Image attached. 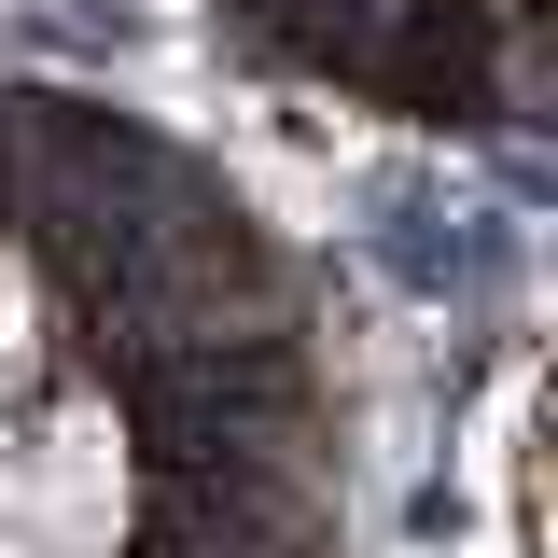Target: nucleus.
Segmentation results:
<instances>
[{"label": "nucleus", "mask_w": 558, "mask_h": 558, "mask_svg": "<svg viewBox=\"0 0 558 558\" xmlns=\"http://www.w3.org/2000/svg\"><path fill=\"white\" fill-rule=\"evenodd\" d=\"M57 322H70V293L43 279V252H28V238H0V433L70 377V336H57Z\"/></svg>", "instance_id": "nucleus-1"}]
</instances>
